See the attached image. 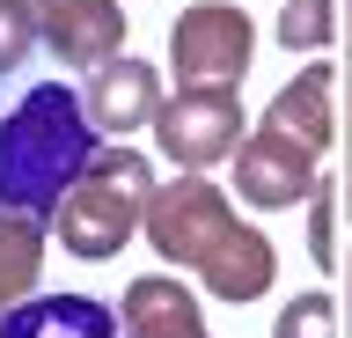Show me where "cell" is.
Here are the masks:
<instances>
[{"label": "cell", "mask_w": 352, "mask_h": 338, "mask_svg": "<svg viewBox=\"0 0 352 338\" xmlns=\"http://www.w3.org/2000/svg\"><path fill=\"white\" fill-rule=\"evenodd\" d=\"M0 338H125L118 331V309L88 302V294H44V302H22Z\"/></svg>", "instance_id": "cell-10"}, {"label": "cell", "mask_w": 352, "mask_h": 338, "mask_svg": "<svg viewBox=\"0 0 352 338\" xmlns=\"http://www.w3.org/2000/svg\"><path fill=\"white\" fill-rule=\"evenodd\" d=\"M250 59H257V30H250L242 8H228V0H198V8L176 15L169 67H176L184 89H235L242 74H250Z\"/></svg>", "instance_id": "cell-5"}, {"label": "cell", "mask_w": 352, "mask_h": 338, "mask_svg": "<svg viewBox=\"0 0 352 338\" xmlns=\"http://www.w3.org/2000/svg\"><path fill=\"white\" fill-rule=\"evenodd\" d=\"M140 235L154 243V257L176 272H198L206 294L220 302H257L279 272V250L264 228H250L235 213V199L206 177H176V184H154V206Z\"/></svg>", "instance_id": "cell-1"}, {"label": "cell", "mask_w": 352, "mask_h": 338, "mask_svg": "<svg viewBox=\"0 0 352 338\" xmlns=\"http://www.w3.org/2000/svg\"><path fill=\"white\" fill-rule=\"evenodd\" d=\"M338 37V0H286L279 8V45L286 52H316Z\"/></svg>", "instance_id": "cell-12"}, {"label": "cell", "mask_w": 352, "mask_h": 338, "mask_svg": "<svg viewBox=\"0 0 352 338\" xmlns=\"http://www.w3.org/2000/svg\"><path fill=\"white\" fill-rule=\"evenodd\" d=\"M96 155H103V140H96V118H88L81 89L37 81L0 118V206L30 213V221H52L59 199L74 191V177Z\"/></svg>", "instance_id": "cell-2"}, {"label": "cell", "mask_w": 352, "mask_h": 338, "mask_svg": "<svg viewBox=\"0 0 352 338\" xmlns=\"http://www.w3.org/2000/svg\"><path fill=\"white\" fill-rule=\"evenodd\" d=\"M345 45H352V30H345ZM345 81H352V59H345ZM345 206H352V162H345Z\"/></svg>", "instance_id": "cell-15"}, {"label": "cell", "mask_w": 352, "mask_h": 338, "mask_svg": "<svg viewBox=\"0 0 352 338\" xmlns=\"http://www.w3.org/2000/svg\"><path fill=\"white\" fill-rule=\"evenodd\" d=\"M272 338H338V302L330 294H294L272 316Z\"/></svg>", "instance_id": "cell-13"}, {"label": "cell", "mask_w": 352, "mask_h": 338, "mask_svg": "<svg viewBox=\"0 0 352 338\" xmlns=\"http://www.w3.org/2000/svg\"><path fill=\"white\" fill-rule=\"evenodd\" d=\"M88 118H96V133H140V125H154V111H162V74L147 67V59H110V67L88 74V89H81Z\"/></svg>", "instance_id": "cell-8"}, {"label": "cell", "mask_w": 352, "mask_h": 338, "mask_svg": "<svg viewBox=\"0 0 352 338\" xmlns=\"http://www.w3.org/2000/svg\"><path fill=\"white\" fill-rule=\"evenodd\" d=\"M37 15V45L59 59V67H110L118 45H125V15L118 0H30Z\"/></svg>", "instance_id": "cell-7"}, {"label": "cell", "mask_w": 352, "mask_h": 338, "mask_svg": "<svg viewBox=\"0 0 352 338\" xmlns=\"http://www.w3.org/2000/svg\"><path fill=\"white\" fill-rule=\"evenodd\" d=\"M330 89H338V74L308 67V74H294V81L272 96V111L257 118V133L235 147L242 206L279 213V206L316 191V162H323V147H330Z\"/></svg>", "instance_id": "cell-3"}, {"label": "cell", "mask_w": 352, "mask_h": 338, "mask_svg": "<svg viewBox=\"0 0 352 338\" xmlns=\"http://www.w3.org/2000/svg\"><path fill=\"white\" fill-rule=\"evenodd\" d=\"M30 52H37V15H30V0H0V74H15Z\"/></svg>", "instance_id": "cell-14"}, {"label": "cell", "mask_w": 352, "mask_h": 338, "mask_svg": "<svg viewBox=\"0 0 352 338\" xmlns=\"http://www.w3.org/2000/svg\"><path fill=\"white\" fill-rule=\"evenodd\" d=\"M37 272H44V221L0 206V324L22 302H37Z\"/></svg>", "instance_id": "cell-11"}, {"label": "cell", "mask_w": 352, "mask_h": 338, "mask_svg": "<svg viewBox=\"0 0 352 338\" xmlns=\"http://www.w3.org/2000/svg\"><path fill=\"white\" fill-rule=\"evenodd\" d=\"M154 147H162L184 177H206L213 162H235V147H242V96L235 89L162 96V111H154Z\"/></svg>", "instance_id": "cell-6"}, {"label": "cell", "mask_w": 352, "mask_h": 338, "mask_svg": "<svg viewBox=\"0 0 352 338\" xmlns=\"http://www.w3.org/2000/svg\"><path fill=\"white\" fill-rule=\"evenodd\" d=\"M118 331H125V338H213L206 316H198V294L184 287V279H169V272H147V279L125 287Z\"/></svg>", "instance_id": "cell-9"}, {"label": "cell", "mask_w": 352, "mask_h": 338, "mask_svg": "<svg viewBox=\"0 0 352 338\" xmlns=\"http://www.w3.org/2000/svg\"><path fill=\"white\" fill-rule=\"evenodd\" d=\"M345 272H352V265H345Z\"/></svg>", "instance_id": "cell-16"}, {"label": "cell", "mask_w": 352, "mask_h": 338, "mask_svg": "<svg viewBox=\"0 0 352 338\" xmlns=\"http://www.w3.org/2000/svg\"><path fill=\"white\" fill-rule=\"evenodd\" d=\"M147 206H154V162L132 155L125 140H118V147H103V155L74 177V191L59 199V213L44 228H59V243L96 265V257H118V250L140 235Z\"/></svg>", "instance_id": "cell-4"}]
</instances>
